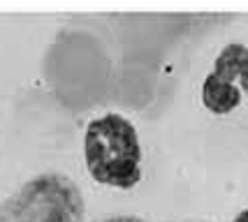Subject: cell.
Masks as SVG:
<instances>
[{
	"label": "cell",
	"mask_w": 248,
	"mask_h": 222,
	"mask_svg": "<svg viewBox=\"0 0 248 222\" xmlns=\"http://www.w3.org/2000/svg\"><path fill=\"white\" fill-rule=\"evenodd\" d=\"M84 158L93 180L130 190L141 180V146L137 130L121 114L91 120L84 134Z\"/></svg>",
	"instance_id": "1"
},
{
	"label": "cell",
	"mask_w": 248,
	"mask_h": 222,
	"mask_svg": "<svg viewBox=\"0 0 248 222\" xmlns=\"http://www.w3.org/2000/svg\"><path fill=\"white\" fill-rule=\"evenodd\" d=\"M86 201L72 178L44 171L0 201V222H84Z\"/></svg>",
	"instance_id": "2"
},
{
	"label": "cell",
	"mask_w": 248,
	"mask_h": 222,
	"mask_svg": "<svg viewBox=\"0 0 248 222\" xmlns=\"http://www.w3.org/2000/svg\"><path fill=\"white\" fill-rule=\"evenodd\" d=\"M241 90L248 95V46L230 42L220 49L202 84V102L211 114L225 116L239 106Z\"/></svg>",
	"instance_id": "3"
},
{
	"label": "cell",
	"mask_w": 248,
	"mask_h": 222,
	"mask_svg": "<svg viewBox=\"0 0 248 222\" xmlns=\"http://www.w3.org/2000/svg\"><path fill=\"white\" fill-rule=\"evenodd\" d=\"M97 222H146L141 218H135V215H109V218H102Z\"/></svg>",
	"instance_id": "4"
},
{
	"label": "cell",
	"mask_w": 248,
	"mask_h": 222,
	"mask_svg": "<svg viewBox=\"0 0 248 222\" xmlns=\"http://www.w3.org/2000/svg\"><path fill=\"white\" fill-rule=\"evenodd\" d=\"M232 222H248V208H246V211L239 213V215H237V218H234Z\"/></svg>",
	"instance_id": "5"
}]
</instances>
